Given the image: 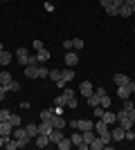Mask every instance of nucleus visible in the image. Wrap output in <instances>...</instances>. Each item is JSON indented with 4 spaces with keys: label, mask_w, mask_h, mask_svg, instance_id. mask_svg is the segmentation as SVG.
Returning <instances> with one entry per match:
<instances>
[{
    "label": "nucleus",
    "mask_w": 135,
    "mask_h": 150,
    "mask_svg": "<svg viewBox=\"0 0 135 150\" xmlns=\"http://www.w3.org/2000/svg\"><path fill=\"white\" fill-rule=\"evenodd\" d=\"M135 92V81H129V83H124V85H117V96L119 99H129V96H133Z\"/></svg>",
    "instance_id": "f257e3e1"
},
{
    "label": "nucleus",
    "mask_w": 135,
    "mask_h": 150,
    "mask_svg": "<svg viewBox=\"0 0 135 150\" xmlns=\"http://www.w3.org/2000/svg\"><path fill=\"white\" fill-rule=\"evenodd\" d=\"M16 58H18V63L23 67H27L29 65V52H27V47H18L16 50Z\"/></svg>",
    "instance_id": "f03ea898"
},
{
    "label": "nucleus",
    "mask_w": 135,
    "mask_h": 150,
    "mask_svg": "<svg viewBox=\"0 0 135 150\" xmlns=\"http://www.w3.org/2000/svg\"><path fill=\"white\" fill-rule=\"evenodd\" d=\"M77 92L81 94L84 99H88L90 94L95 92V88H92V83H90V81H84V83H81V85H79V88H77Z\"/></svg>",
    "instance_id": "7ed1b4c3"
},
{
    "label": "nucleus",
    "mask_w": 135,
    "mask_h": 150,
    "mask_svg": "<svg viewBox=\"0 0 135 150\" xmlns=\"http://www.w3.org/2000/svg\"><path fill=\"white\" fill-rule=\"evenodd\" d=\"M50 123L54 125V128H59V130H63L65 125H68V121L63 119V114H52V119H50Z\"/></svg>",
    "instance_id": "20e7f679"
},
{
    "label": "nucleus",
    "mask_w": 135,
    "mask_h": 150,
    "mask_svg": "<svg viewBox=\"0 0 135 150\" xmlns=\"http://www.w3.org/2000/svg\"><path fill=\"white\" fill-rule=\"evenodd\" d=\"M124 134H126V130H124L122 125H115V128H110V137H113V141H122Z\"/></svg>",
    "instance_id": "39448f33"
},
{
    "label": "nucleus",
    "mask_w": 135,
    "mask_h": 150,
    "mask_svg": "<svg viewBox=\"0 0 135 150\" xmlns=\"http://www.w3.org/2000/svg\"><path fill=\"white\" fill-rule=\"evenodd\" d=\"M34 146H36V148H47V146H50V137H47V134H36V137H34Z\"/></svg>",
    "instance_id": "423d86ee"
},
{
    "label": "nucleus",
    "mask_w": 135,
    "mask_h": 150,
    "mask_svg": "<svg viewBox=\"0 0 135 150\" xmlns=\"http://www.w3.org/2000/svg\"><path fill=\"white\" fill-rule=\"evenodd\" d=\"M77 63H79V54L68 50V54H65V65H68V67H74Z\"/></svg>",
    "instance_id": "0eeeda50"
},
{
    "label": "nucleus",
    "mask_w": 135,
    "mask_h": 150,
    "mask_svg": "<svg viewBox=\"0 0 135 150\" xmlns=\"http://www.w3.org/2000/svg\"><path fill=\"white\" fill-rule=\"evenodd\" d=\"M11 132H14V125L9 121H0V134L2 137H11Z\"/></svg>",
    "instance_id": "6e6552de"
},
{
    "label": "nucleus",
    "mask_w": 135,
    "mask_h": 150,
    "mask_svg": "<svg viewBox=\"0 0 135 150\" xmlns=\"http://www.w3.org/2000/svg\"><path fill=\"white\" fill-rule=\"evenodd\" d=\"M52 130H54V125H52L50 121H41L39 123V134H47V137H50Z\"/></svg>",
    "instance_id": "1a4fd4ad"
},
{
    "label": "nucleus",
    "mask_w": 135,
    "mask_h": 150,
    "mask_svg": "<svg viewBox=\"0 0 135 150\" xmlns=\"http://www.w3.org/2000/svg\"><path fill=\"white\" fill-rule=\"evenodd\" d=\"M25 76L32 81V79H39V65H27L25 67Z\"/></svg>",
    "instance_id": "9d476101"
},
{
    "label": "nucleus",
    "mask_w": 135,
    "mask_h": 150,
    "mask_svg": "<svg viewBox=\"0 0 135 150\" xmlns=\"http://www.w3.org/2000/svg\"><path fill=\"white\" fill-rule=\"evenodd\" d=\"M63 139V130H59V128H54V130L50 132V144H59Z\"/></svg>",
    "instance_id": "9b49d317"
},
{
    "label": "nucleus",
    "mask_w": 135,
    "mask_h": 150,
    "mask_svg": "<svg viewBox=\"0 0 135 150\" xmlns=\"http://www.w3.org/2000/svg\"><path fill=\"white\" fill-rule=\"evenodd\" d=\"M101 119L106 121V123H108V125L117 123V117H115V112H110V110H104V114H101Z\"/></svg>",
    "instance_id": "f8f14e48"
},
{
    "label": "nucleus",
    "mask_w": 135,
    "mask_h": 150,
    "mask_svg": "<svg viewBox=\"0 0 135 150\" xmlns=\"http://www.w3.org/2000/svg\"><path fill=\"white\" fill-rule=\"evenodd\" d=\"M90 148H92V150H104V148H106V144H104V141H101V137L97 134V137L92 139V141H90Z\"/></svg>",
    "instance_id": "ddd939ff"
},
{
    "label": "nucleus",
    "mask_w": 135,
    "mask_h": 150,
    "mask_svg": "<svg viewBox=\"0 0 135 150\" xmlns=\"http://www.w3.org/2000/svg\"><path fill=\"white\" fill-rule=\"evenodd\" d=\"M70 139H72V144L77 146V148H79V146H81V144H84V137H81V130L72 132V134H70Z\"/></svg>",
    "instance_id": "4468645a"
},
{
    "label": "nucleus",
    "mask_w": 135,
    "mask_h": 150,
    "mask_svg": "<svg viewBox=\"0 0 135 150\" xmlns=\"http://www.w3.org/2000/svg\"><path fill=\"white\" fill-rule=\"evenodd\" d=\"M129 81H131V79L126 74H115V76H113V83H115V85H124V83H129Z\"/></svg>",
    "instance_id": "2eb2a0df"
},
{
    "label": "nucleus",
    "mask_w": 135,
    "mask_h": 150,
    "mask_svg": "<svg viewBox=\"0 0 135 150\" xmlns=\"http://www.w3.org/2000/svg\"><path fill=\"white\" fill-rule=\"evenodd\" d=\"M36 58H39V63H45L47 58H50V50H45V47L39 50V52H36Z\"/></svg>",
    "instance_id": "dca6fc26"
},
{
    "label": "nucleus",
    "mask_w": 135,
    "mask_h": 150,
    "mask_svg": "<svg viewBox=\"0 0 135 150\" xmlns=\"http://www.w3.org/2000/svg\"><path fill=\"white\" fill-rule=\"evenodd\" d=\"M104 130H108V123H106L104 119H99V121L95 123V132H97V134H101Z\"/></svg>",
    "instance_id": "f3484780"
},
{
    "label": "nucleus",
    "mask_w": 135,
    "mask_h": 150,
    "mask_svg": "<svg viewBox=\"0 0 135 150\" xmlns=\"http://www.w3.org/2000/svg\"><path fill=\"white\" fill-rule=\"evenodd\" d=\"M59 148H61V150H70V146H72V139L70 137H63V139H61V141H59Z\"/></svg>",
    "instance_id": "a211bd4d"
},
{
    "label": "nucleus",
    "mask_w": 135,
    "mask_h": 150,
    "mask_svg": "<svg viewBox=\"0 0 135 150\" xmlns=\"http://www.w3.org/2000/svg\"><path fill=\"white\" fill-rule=\"evenodd\" d=\"M9 63H11V54H9V52H0V65H9Z\"/></svg>",
    "instance_id": "6ab92c4d"
},
{
    "label": "nucleus",
    "mask_w": 135,
    "mask_h": 150,
    "mask_svg": "<svg viewBox=\"0 0 135 150\" xmlns=\"http://www.w3.org/2000/svg\"><path fill=\"white\" fill-rule=\"evenodd\" d=\"M25 130H27V134H29V139H34L36 134H39V125L29 123V125H25Z\"/></svg>",
    "instance_id": "aec40b11"
},
{
    "label": "nucleus",
    "mask_w": 135,
    "mask_h": 150,
    "mask_svg": "<svg viewBox=\"0 0 135 150\" xmlns=\"http://www.w3.org/2000/svg\"><path fill=\"white\" fill-rule=\"evenodd\" d=\"M99 105H101V108H106V110H108V108L113 105V99H110L108 94H104L101 99H99Z\"/></svg>",
    "instance_id": "412c9836"
},
{
    "label": "nucleus",
    "mask_w": 135,
    "mask_h": 150,
    "mask_svg": "<svg viewBox=\"0 0 135 150\" xmlns=\"http://www.w3.org/2000/svg\"><path fill=\"white\" fill-rule=\"evenodd\" d=\"M5 88H7V92H18V90H20V83H18V81H14V79H11V81L7 83Z\"/></svg>",
    "instance_id": "4be33fe9"
},
{
    "label": "nucleus",
    "mask_w": 135,
    "mask_h": 150,
    "mask_svg": "<svg viewBox=\"0 0 135 150\" xmlns=\"http://www.w3.org/2000/svg\"><path fill=\"white\" fill-rule=\"evenodd\" d=\"M9 123H11L14 128H18V125H23V119H20V114H9Z\"/></svg>",
    "instance_id": "5701e85b"
},
{
    "label": "nucleus",
    "mask_w": 135,
    "mask_h": 150,
    "mask_svg": "<svg viewBox=\"0 0 135 150\" xmlns=\"http://www.w3.org/2000/svg\"><path fill=\"white\" fill-rule=\"evenodd\" d=\"M119 16H124V18H129V16H133V9H131L129 5H122V7H119Z\"/></svg>",
    "instance_id": "b1692460"
},
{
    "label": "nucleus",
    "mask_w": 135,
    "mask_h": 150,
    "mask_svg": "<svg viewBox=\"0 0 135 150\" xmlns=\"http://www.w3.org/2000/svg\"><path fill=\"white\" fill-rule=\"evenodd\" d=\"M86 101H88V105H90V108H97V105H99V96H97L95 92L90 94V96H88V99H86Z\"/></svg>",
    "instance_id": "393cba45"
},
{
    "label": "nucleus",
    "mask_w": 135,
    "mask_h": 150,
    "mask_svg": "<svg viewBox=\"0 0 135 150\" xmlns=\"http://www.w3.org/2000/svg\"><path fill=\"white\" fill-rule=\"evenodd\" d=\"M117 125H122L124 130H131V128H133V121L126 117V119H119V121H117Z\"/></svg>",
    "instance_id": "a878e982"
},
{
    "label": "nucleus",
    "mask_w": 135,
    "mask_h": 150,
    "mask_svg": "<svg viewBox=\"0 0 135 150\" xmlns=\"http://www.w3.org/2000/svg\"><path fill=\"white\" fill-rule=\"evenodd\" d=\"M61 76H63L65 83H70L72 79H74V72H72V69H63V72H61Z\"/></svg>",
    "instance_id": "bb28decb"
},
{
    "label": "nucleus",
    "mask_w": 135,
    "mask_h": 150,
    "mask_svg": "<svg viewBox=\"0 0 135 150\" xmlns=\"http://www.w3.org/2000/svg\"><path fill=\"white\" fill-rule=\"evenodd\" d=\"M5 148H7V150H18L20 146H18V141H16V139H7V144H5Z\"/></svg>",
    "instance_id": "cd10ccee"
},
{
    "label": "nucleus",
    "mask_w": 135,
    "mask_h": 150,
    "mask_svg": "<svg viewBox=\"0 0 135 150\" xmlns=\"http://www.w3.org/2000/svg\"><path fill=\"white\" fill-rule=\"evenodd\" d=\"M65 103H68V99H65L63 94H59L56 99H54V105H56V108H65Z\"/></svg>",
    "instance_id": "c85d7f7f"
},
{
    "label": "nucleus",
    "mask_w": 135,
    "mask_h": 150,
    "mask_svg": "<svg viewBox=\"0 0 135 150\" xmlns=\"http://www.w3.org/2000/svg\"><path fill=\"white\" fill-rule=\"evenodd\" d=\"M39 79H50V69L43 67V65H39Z\"/></svg>",
    "instance_id": "c756f323"
},
{
    "label": "nucleus",
    "mask_w": 135,
    "mask_h": 150,
    "mask_svg": "<svg viewBox=\"0 0 135 150\" xmlns=\"http://www.w3.org/2000/svg\"><path fill=\"white\" fill-rule=\"evenodd\" d=\"M72 50H84V40H81V38H72Z\"/></svg>",
    "instance_id": "7c9ffc66"
},
{
    "label": "nucleus",
    "mask_w": 135,
    "mask_h": 150,
    "mask_svg": "<svg viewBox=\"0 0 135 150\" xmlns=\"http://www.w3.org/2000/svg\"><path fill=\"white\" fill-rule=\"evenodd\" d=\"M50 79L52 81H61L63 76H61V69H50Z\"/></svg>",
    "instance_id": "2f4dec72"
},
{
    "label": "nucleus",
    "mask_w": 135,
    "mask_h": 150,
    "mask_svg": "<svg viewBox=\"0 0 135 150\" xmlns=\"http://www.w3.org/2000/svg\"><path fill=\"white\" fill-rule=\"evenodd\" d=\"M9 81H11V74H9V72H0V83H2V85H7Z\"/></svg>",
    "instance_id": "473e14b6"
},
{
    "label": "nucleus",
    "mask_w": 135,
    "mask_h": 150,
    "mask_svg": "<svg viewBox=\"0 0 135 150\" xmlns=\"http://www.w3.org/2000/svg\"><path fill=\"white\" fill-rule=\"evenodd\" d=\"M65 105L70 108V110H77V108H79V101H77V96H72V99H68V103H65Z\"/></svg>",
    "instance_id": "72a5a7b5"
},
{
    "label": "nucleus",
    "mask_w": 135,
    "mask_h": 150,
    "mask_svg": "<svg viewBox=\"0 0 135 150\" xmlns=\"http://www.w3.org/2000/svg\"><path fill=\"white\" fill-rule=\"evenodd\" d=\"M52 114H54V110H43V112H41V121H50Z\"/></svg>",
    "instance_id": "f704fd0d"
},
{
    "label": "nucleus",
    "mask_w": 135,
    "mask_h": 150,
    "mask_svg": "<svg viewBox=\"0 0 135 150\" xmlns=\"http://www.w3.org/2000/svg\"><path fill=\"white\" fill-rule=\"evenodd\" d=\"M106 13H108V16H119V7H106Z\"/></svg>",
    "instance_id": "c9c22d12"
},
{
    "label": "nucleus",
    "mask_w": 135,
    "mask_h": 150,
    "mask_svg": "<svg viewBox=\"0 0 135 150\" xmlns=\"http://www.w3.org/2000/svg\"><path fill=\"white\" fill-rule=\"evenodd\" d=\"M63 96H65V99H72V96H77V92L68 88V90H63Z\"/></svg>",
    "instance_id": "e433bc0d"
},
{
    "label": "nucleus",
    "mask_w": 135,
    "mask_h": 150,
    "mask_svg": "<svg viewBox=\"0 0 135 150\" xmlns=\"http://www.w3.org/2000/svg\"><path fill=\"white\" fill-rule=\"evenodd\" d=\"M9 110H0V121H9Z\"/></svg>",
    "instance_id": "4c0bfd02"
},
{
    "label": "nucleus",
    "mask_w": 135,
    "mask_h": 150,
    "mask_svg": "<svg viewBox=\"0 0 135 150\" xmlns=\"http://www.w3.org/2000/svg\"><path fill=\"white\" fill-rule=\"evenodd\" d=\"M32 47H34L36 52H39V50H43V40H34V43H32Z\"/></svg>",
    "instance_id": "58836bf2"
},
{
    "label": "nucleus",
    "mask_w": 135,
    "mask_h": 150,
    "mask_svg": "<svg viewBox=\"0 0 135 150\" xmlns=\"http://www.w3.org/2000/svg\"><path fill=\"white\" fill-rule=\"evenodd\" d=\"M124 139H129V141H133V139H135V132H133V130H126V134H124Z\"/></svg>",
    "instance_id": "ea45409f"
},
{
    "label": "nucleus",
    "mask_w": 135,
    "mask_h": 150,
    "mask_svg": "<svg viewBox=\"0 0 135 150\" xmlns=\"http://www.w3.org/2000/svg\"><path fill=\"white\" fill-rule=\"evenodd\" d=\"M95 94H97V96H99V99H101L104 94H106V90H104V88H95Z\"/></svg>",
    "instance_id": "a19ab883"
},
{
    "label": "nucleus",
    "mask_w": 135,
    "mask_h": 150,
    "mask_svg": "<svg viewBox=\"0 0 135 150\" xmlns=\"http://www.w3.org/2000/svg\"><path fill=\"white\" fill-rule=\"evenodd\" d=\"M5 94H7V88H5V85H2V83H0V101L5 99Z\"/></svg>",
    "instance_id": "79ce46f5"
},
{
    "label": "nucleus",
    "mask_w": 135,
    "mask_h": 150,
    "mask_svg": "<svg viewBox=\"0 0 135 150\" xmlns=\"http://www.w3.org/2000/svg\"><path fill=\"white\" fill-rule=\"evenodd\" d=\"M129 119L133 121V125H135V108H133V110H129Z\"/></svg>",
    "instance_id": "37998d69"
},
{
    "label": "nucleus",
    "mask_w": 135,
    "mask_h": 150,
    "mask_svg": "<svg viewBox=\"0 0 135 150\" xmlns=\"http://www.w3.org/2000/svg\"><path fill=\"white\" fill-rule=\"evenodd\" d=\"M99 5H101L104 9H106V7H110V0H99Z\"/></svg>",
    "instance_id": "c03bdc74"
},
{
    "label": "nucleus",
    "mask_w": 135,
    "mask_h": 150,
    "mask_svg": "<svg viewBox=\"0 0 135 150\" xmlns=\"http://www.w3.org/2000/svg\"><path fill=\"white\" fill-rule=\"evenodd\" d=\"M124 5H129V7H133V5H135V0H124Z\"/></svg>",
    "instance_id": "a18cd8bd"
},
{
    "label": "nucleus",
    "mask_w": 135,
    "mask_h": 150,
    "mask_svg": "<svg viewBox=\"0 0 135 150\" xmlns=\"http://www.w3.org/2000/svg\"><path fill=\"white\" fill-rule=\"evenodd\" d=\"M2 50H5V45H2V43H0V52H2Z\"/></svg>",
    "instance_id": "49530a36"
},
{
    "label": "nucleus",
    "mask_w": 135,
    "mask_h": 150,
    "mask_svg": "<svg viewBox=\"0 0 135 150\" xmlns=\"http://www.w3.org/2000/svg\"><path fill=\"white\" fill-rule=\"evenodd\" d=\"M131 9H133V13H135V5H133V7H131Z\"/></svg>",
    "instance_id": "de8ad7c7"
},
{
    "label": "nucleus",
    "mask_w": 135,
    "mask_h": 150,
    "mask_svg": "<svg viewBox=\"0 0 135 150\" xmlns=\"http://www.w3.org/2000/svg\"><path fill=\"white\" fill-rule=\"evenodd\" d=\"M133 101H135V92H133Z\"/></svg>",
    "instance_id": "09e8293b"
},
{
    "label": "nucleus",
    "mask_w": 135,
    "mask_h": 150,
    "mask_svg": "<svg viewBox=\"0 0 135 150\" xmlns=\"http://www.w3.org/2000/svg\"><path fill=\"white\" fill-rule=\"evenodd\" d=\"M133 31H135V27H133Z\"/></svg>",
    "instance_id": "8fccbe9b"
},
{
    "label": "nucleus",
    "mask_w": 135,
    "mask_h": 150,
    "mask_svg": "<svg viewBox=\"0 0 135 150\" xmlns=\"http://www.w3.org/2000/svg\"><path fill=\"white\" fill-rule=\"evenodd\" d=\"M5 2H7V0H5Z\"/></svg>",
    "instance_id": "3c124183"
}]
</instances>
